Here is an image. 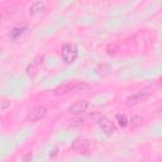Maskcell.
<instances>
[{
	"label": "cell",
	"mask_w": 162,
	"mask_h": 162,
	"mask_svg": "<svg viewBox=\"0 0 162 162\" xmlns=\"http://www.w3.org/2000/svg\"><path fill=\"white\" fill-rule=\"evenodd\" d=\"M25 30H27V25H22V27H14L12 30H10V33H9V38L10 39H18L20 38L24 33H25Z\"/></svg>",
	"instance_id": "cell-9"
},
{
	"label": "cell",
	"mask_w": 162,
	"mask_h": 162,
	"mask_svg": "<svg viewBox=\"0 0 162 162\" xmlns=\"http://www.w3.org/2000/svg\"><path fill=\"white\" fill-rule=\"evenodd\" d=\"M12 104V101L8 100V99H4V100H0V109H6L10 106Z\"/></svg>",
	"instance_id": "cell-15"
},
{
	"label": "cell",
	"mask_w": 162,
	"mask_h": 162,
	"mask_svg": "<svg viewBox=\"0 0 162 162\" xmlns=\"http://www.w3.org/2000/svg\"><path fill=\"white\" fill-rule=\"evenodd\" d=\"M77 56H79V49L74 43L64 44L62 49H61V57H62L65 64H67V65L74 64L77 58Z\"/></svg>",
	"instance_id": "cell-1"
},
{
	"label": "cell",
	"mask_w": 162,
	"mask_h": 162,
	"mask_svg": "<svg viewBox=\"0 0 162 162\" xmlns=\"http://www.w3.org/2000/svg\"><path fill=\"white\" fill-rule=\"evenodd\" d=\"M84 123H85L84 118H75V119L70 120V125L71 127H80V125H84Z\"/></svg>",
	"instance_id": "cell-13"
},
{
	"label": "cell",
	"mask_w": 162,
	"mask_h": 162,
	"mask_svg": "<svg viewBox=\"0 0 162 162\" xmlns=\"http://www.w3.org/2000/svg\"><path fill=\"white\" fill-rule=\"evenodd\" d=\"M46 9V3L44 2H34L32 3V5H30L29 8V14H38L40 12H43V10Z\"/></svg>",
	"instance_id": "cell-10"
},
{
	"label": "cell",
	"mask_w": 162,
	"mask_h": 162,
	"mask_svg": "<svg viewBox=\"0 0 162 162\" xmlns=\"http://www.w3.org/2000/svg\"><path fill=\"white\" fill-rule=\"evenodd\" d=\"M89 108V101L87 100H80L76 101L72 105L68 106V111L71 114H83L84 111H86Z\"/></svg>",
	"instance_id": "cell-7"
},
{
	"label": "cell",
	"mask_w": 162,
	"mask_h": 162,
	"mask_svg": "<svg viewBox=\"0 0 162 162\" xmlns=\"http://www.w3.org/2000/svg\"><path fill=\"white\" fill-rule=\"evenodd\" d=\"M90 89V85L84 83V81H81V83H76L74 90H72V93L75 94H79V93H85V91H87Z\"/></svg>",
	"instance_id": "cell-11"
},
{
	"label": "cell",
	"mask_w": 162,
	"mask_h": 162,
	"mask_svg": "<svg viewBox=\"0 0 162 162\" xmlns=\"http://www.w3.org/2000/svg\"><path fill=\"white\" fill-rule=\"evenodd\" d=\"M117 120H118V123L120 127H127L128 125V119L124 114H118L117 115Z\"/></svg>",
	"instance_id": "cell-14"
},
{
	"label": "cell",
	"mask_w": 162,
	"mask_h": 162,
	"mask_svg": "<svg viewBox=\"0 0 162 162\" xmlns=\"http://www.w3.org/2000/svg\"><path fill=\"white\" fill-rule=\"evenodd\" d=\"M130 125L132 127H138V125H141L142 124V122H143V118H142L141 115H133L130 118Z\"/></svg>",
	"instance_id": "cell-12"
},
{
	"label": "cell",
	"mask_w": 162,
	"mask_h": 162,
	"mask_svg": "<svg viewBox=\"0 0 162 162\" xmlns=\"http://www.w3.org/2000/svg\"><path fill=\"white\" fill-rule=\"evenodd\" d=\"M149 95H151V91H149V90H147V89L139 90V91H137L136 94L130 95V96H128V98L125 99V105H127L128 108L136 106V105H138V104H141V103H143L145 100H147Z\"/></svg>",
	"instance_id": "cell-3"
},
{
	"label": "cell",
	"mask_w": 162,
	"mask_h": 162,
	"mask_svg": "<svg viewBox=\"0 0 162 162\" xmlns=\"http://www.w3.org/2000/svg\"><path fill=\"white\" fill-rule=\"evenodd\" d=\"M43 58H44V56H39V57H37V58L33 61V62L28 66L27 72H28V75H29V76H34V75L37 74V70L39 68V66H40V65H42Z\"/></svg>",
	"instance_id": "cell-8"
},
{
	"label": "cell",
	"mask_w": 162,
	"mask_h": 162,
	"mask_svg": "<svg viewBox=\"0 0 162 162\" xmlns=\"http://www.w3.org/2000/svg\"><path fill=\"white\" fill-rule=\"evenodd\" d=\"M76 83L77 81H67V83L61 84L53 90V94L56 96H61V95H65V94H68V93H72Z\"/></svg>",
	"instance_id": "cell-6"
},
{
	"label": "cell",
	"mask_w": 162,
	"mask_h": 162,
	"mask_svg": "<svg viewBox=\"0 0 162 162\" xmlns=\"http://www.w3.org/2000/svg\"><path fill=\"white\" fill-rule=\"evenodd\" d=\"M98 124H99V127L101 128V130H103L106 136L114 134L115 130H117L113 122H111L110 119H108V118H105V117H101V118L98 120Z\"/></svg>",
	"instance_id": "cell-5"
},
{
	"label": "cell",
	"mask_w": 162,
	"mask_h": 162,
	"mask_svg": "<svg viewBox=\"0 0 162 162\" xmlns=\"http://www.w3.org/2000/svg\"><path fill=\"white\" fill-rule=\"evenodd\" d=\"M91 148H93V145H91V141L84 137H79L76 139H74L72 145H71V149L77 152L80 155H89L91 152Z\"/></svg>",
	"instance_id": "cell-2"
},
{
	"label": "cell",
	"mask_w": 162,
	"mask_h": 162,
	"mask_svg": "<svg viewBox=\"0 0 162 162\" xmlns=\"http://www.w3.org/2000/svg\"><path fill=\"white\" fill-rule=\"evenodd\" d=\"M48 111V108L44 106V105H37L34 106L32 110L29 111V114L27 117V120L29 122V123H37V122H39L40 119H43L47 114Z\"/></svg>",
	"instance_id": "cell-4"
}]
</instances>
